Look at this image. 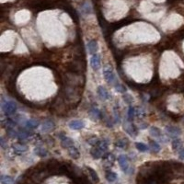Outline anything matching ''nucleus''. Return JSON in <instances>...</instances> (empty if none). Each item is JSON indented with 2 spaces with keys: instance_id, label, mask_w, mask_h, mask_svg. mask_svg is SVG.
<instances>
[{
  "instance_id": "obj_1",
  "label": "nucleus",
  "mask_w": 184,
  "mask_h": 184,
  "mask_svg": "<svg viewBox=\"0 0 184 184\" xmlns=\"http://www.w3.org/2000/svg\"><path fill=\"white\" fill-rule=\"evenodd\" d=\"M85 62H81V60L75 61V62H72L66 65V69L68 72L73 73V74H81L83 70H85Z\"/></svg>"
},
{
  "instance_id": "obj_2",
  "label": "nucleus",
  "mask_w": 184,
  "mask_h": 184,
  "mask_svg": "<svg viewBox=\"0 0 184 184\" xmlns=\"http://www.w3.org/2000/svg\"><path fill=\"white\" fill-rule=\"evenodd\" d=\"M103 76H104V79L105 81L108 83V84H113L116 80V78H115V75H114V72H113V69L111 65H105L104 69H103Z\"/></svg>"
},
{
  "instance_id": "obj_3",
  "label": "nucleus",
  "mask_w": 184,
  "mask_h": 184,
  "mask_svg": "<svg viewBox=\"0 0 184 184\" xmlns=\"http://www.w3.org/2000/svg\"><path fill=\"white\" fill-rule=\"evenodd\" d=\"M17 110H18L17 105L13 101H6L2 103V111H4L6 115H7V116L14 114L17 111Z\"/></svg>"
},
{
  "instance_id": "obj_4",
  "label": "nucleus",
  "mask_w": 184,
  "mask_h": 184,
  "mask_svg": "<svg viewBox=\"0 0 184 184\" xmlns=\"http://www.w3.org/2000/svg\"><path fill=\"white\" fill-rule=\"evenodd\" d=\"M118 162L119 165L121 167V168L122 170L124 173H128L129 172V163H128V157L125 155H121L118 157Z\"/></svg>"
},
{
  "instance_id": "obj_5",
  "label": "nucleus",
  "mask_w": 184,
  "mask_h": 184,
  "mask_svg": "<svg viewBox=\"0 0 184 184\" xmlns=\"http://www.w3.org/2000/svg\"><path fill=\"white\" fill-rule=\"evenodd\" d=\"M60 140H61V143H62V147L68 149L69 147H71L74 145V141L71 139V138L67 137L66 135H65L63 133H60L58 134Z\"/></svg>"
},
{
  "instance_id": "obj_6",
  "label": "nucleus",
  "mask_w": 184,
  "mask_h": 184,
  "mask_svg": "<svg viewBox=\"0 0 184 184\" xmlns=\"http://www.w3.org/2000/svg\"><path fill=\"white\" fill-rule=\"evenodd\" d=\"M90 65L94 70H98L101 68V55H97V53L92 55L90 58Z\"/></svg>"
},
{
  "instance_id": "obj_7",
  "label": "nucleus",
  "mask_w": 184,
  "mask_h": 184,
  "mask_svg": "<svg viewBox=\"0 0 184 184\" xmlns=\"http://www.w3.org/2000/svg\"><path fill=\"white\" fill-rule=\"evenodd\" d=\"M88 50L90 55H95L98 50V44L96 40H90L88 42Z\"/></svg>"
},
{
  "instance_id": "obj_8",
  "label": "nucleus",
  "mask_w": 184,
  "mask_h": 184,
  "mask_svg": "<svg viewBox=\"0 0 184 184\" xmlns=\"http://www.w3.org/2000/svg\"><path fill=\"white\" fill-rule=\"evenodd\" d=\"M55 122L51 120H46L42 122V132L44 133H47V132H50L52 131V129H55Z\"/></svg>"
},
{
  "instance_id": "obj_9",
  "label": "nucleus",
  "mask_w": 184,
  "mask_h": 184,
  "mask_svg": "<svg viewBox=\"0 0 184 184\" xmlns=\"http://www.w3.org/2000/svg\"><path fill=\"white\" fill-rule=\"evenodd\" d=\"M69 127L73 130H80L85 127V122L79 120H74L69 122Z\"/></svg>"
},
{
  "instance_id": "obj_10",
  "label": "nucleus",
  "mask_w": 184,
  "mask_h": 184,
  "mask_svg": "<svg viewBox=\"0 0 184 184\" xmlns=\"http://www.w3.org/2000/svg\"><path fill=\"white\" fill-rule=\"evenodd\" d=\"M124 128L130 135H136L137 134V130L133 124H130V122L126 121L124 124Z\"/></svg>"
},
{
  "instance_id": "obj_11",
  "label": "nucleus",
  "mask_w": 184,
  "mask_h": 184,
  "mask_svg": "<svg viewBox=\"0 0 184 184\" xmlns=\"http://www.w3.org/2000/svg\"><path fill=\"white\" fill-rule=\"evenodd\" d=\"M12 148L14 150V152L18 155H21L22 153H24L28 150L27 145L25 144H14L12 145Z\"/></svg>"
},
{
  "instance_id": "obj_12",
  "label": "nucleus",
  "mask_w": 184,
  "mask_h": 184,
  "mask_svg": "<svg viewBox=\"0 0 184 184\" xmlns=\"http://www.w3.org/2000/svg\"><path fill=\"white\" fill-rule=\"evenodd\" d=\"M166 130H167V132L170 134L171 136H173V138H176L177 136H179L180 134V133H181L180 128L175 127V126H171V125H167L166 127Z\"/></svg>"
},
{
  "instance_id": "obj_13",
  "label": "nucleus",
  "mask_w": 184,
  "mask_h": 184,
  "mask_svg": "<svg viewBox=\"0 0 184 184\" xmlns=\"http://www.w3.org/2000/svg\"><path fill=\"white\" fill-rule=\"evenodd\" d=\"M97 92H98V95L101 97V99H108L110 98V95H109V92L104 87L102 86H99L97 89Z\"/></svg>"
},
{
  "instance_id": "obj_14",
  "label": "nucleus",
  "mask_w": 184,
  "mask_h": 184,
  "mask_svg": "<svg viewBox=\"0 0 184 184\" xmlns=\"http://www.w3.org/2000/svg\"><path fill=\"white\" fill-rule=\"evenodd\" d=\"M90 154H91L92 157H93V158L98 159V158H101L102 157L103 152H102V150L99 148V147H93V148L90 150Z\"/></svg>"
},
{
  "instance_id": "obj_15",
  "label": "nucleus",
  "mask_w": 184,
  "mask_h": 184,
  "mask_svg": "<svg viewBox=\"0 0 184 184\" xmlns=\"http://www.w3.org/2000/svg\"><path fill=\"white\" fill-rule=\"evenodd\" d=\"M68 154H69V156H70L72 158H74V159H78V157H79V151H78V149L76 148L75 145H73V147H69L68 149Z\"/></svg>"
},
{
  "instance_id": "obj_16",
  "label": "nucleus",
  "mask_w": 184,
  "mask_h": 184,
  "mask_svg": "<svg viewBox=\"0 0 184 184\" xmlns=\"http://www.w3.org/2000/svg\"><path fill=\"white\" fill-rule=\"evenodd\" d=\"M40 125V121L38 120H35V119H30V120H28L26 121V127L28 129H36L38 126Z\"/></svg>"
},
{
  "instance_id": "obj_17",
  "label": "nucleus",
  "mask_w": 184,
  "mask_h": 184,
  "mask_svg": "<svg viewBox=\"0 0 184 184\" xmlns=\"http://www.w3.org/2000/svg\"><path fill=\"white\" fill-rule=\"evenodd\" d=\"M105 177L107 179V180H108L109 182H113L117 180V175L115 172L113 171H111V170H108V171H106V175H105Z\"/></svg>"
},
{
  "instance_id": "obj_18",
  "label": "nucleus",
  "mask_w": 184,
  "mask_h": 184,
  "mask_svg": "<svg viewBox=\"0 0 184 184\" xmlns=\"http://www.w3.org/2000/svg\"><path fill=\"white\" fill-rule=\"evenodd\" d=\"M87 170H88V173L90 175L92 180H93L94 182H96V183H98L99 181V179H98V176L97 172L93 170V168L88 167H87Z\"/></svg>"
},
{
  "instance_id": "obj_19",
  "label": "nucleus",
  "mask_w": 184,
  "mask_h": 184,
  "mask_svg": "<svg viewBox=\"0 0 184 184\" xmlns=\"http://www.w3.org/2000/svg\"><path fill=\"white\" fill-rule=\"evenodd\" d=\"M30 135H32V133L29 132V131H27L25 129H22L19 132V135L18 137L19 139H27L28 137H29Z\"/></svg>"
},
{
  "instance_id": "obj_20",
  "label": "nucleus",
  "mask_w": 184,
  "mask_h": 184,
  "mask_svg": "<svg viewBox=\"0 0 184 184\" xmlns=\"http://www.w3.org/2000/svg\"><path fill=\"white\" fill-rule=\"evenodd\" d=\"M34 152H35V154H36L37 156H39V157H44L47 156V154H48V153H47V150L44 149V148H42V147H35Z\"/></svg>"
},
{
  "instance_id": "obj_21",
  "label": "nucleus",
  "mask_w": 184,
  "mask_h": 184,
  "mask_svg": "<svg viewBox=\"0 0 184 184\" xmlns=\"http://www.w3.org/2000/svg\"><path fill=\"white\" fill-rule=\"evenodd\" d=\"M81 7H82V10L85 12L86 14H90L92 13V7H91V5L88 1H85L82 5H81Z\"/></svg>"
},
{
  "instance_id": "obj_22",
  "label": "nucleus",
  "mask_w": 184,
  "mask_h": 184,
  "mask_svg": "<svg viewBox=\"0 0 184 184\" xmlns=\"http://www.w3.org/2000/svg\"><path fill=\"white\" fill-rule=\"evenodd\" d=\"M149 134L153 137H159V136H161V131H160V130L157 127H155V126H152L150 128Z\"/></svg>"
},
{
  "instance_id": "obj_23",
  "label": "nucleus",
  "mask_w": 184,
  "mask_h": 184,
  "mask_svg": "<svg viewBox=\"0 0 184 184\" xmlns=\"http://www.w3.org/2000/svg\"><path fill=\"white\" fill-rule=\"evenodd\" d=\"M0 180H1V183L2 184H13L14 180L13 178H11L10 176H4L2 175L0 177Z\"/></svg>"
},
{
  "instance_id": "obj_24",
  "label": "nucleus",
  "mask_w": 184,
  "mask_h": 184,
  "mask_svg": "<svg viewBox=\"0 0 184 184\" xmlns=\"http://www.w3.org/2000/svg\"><path fill=\"white\" fill-rule=\"evenodd\" d=\"M135 145H136V148L140 152H147L149 149V147H147V145L145 144H144V143H136Z\"/></svg>"
},
{
  "instance_id": "obj_25",
  "label": "nucleus",
  "mask_w": 184,
  "mask_h": 184,
  "mask_svg": "<svg viewBox=\"0 0 184 184\" xmlns=\"http://www.w3.org/2000/svg\"><path fill=\"white\" fill-rule=\"evenodd\" d=\"M136 115V111H135V109L134 107H130L129 108V111H128V120L133 121L134 119V116Z\"/></svg>"
},
{
  "instance_id": "obj_26",
  "label": "nucleus",
  "mask_w": 184,
  "mask_h": 184,
  "mask_svg": "<svg viewBox=\"0 0 184 184\" xmlns=\"http://www.w3.org/2000/svg\"><path fill=\"white\" fill-rule=\"evenodd\" d=\"M115 90H116L117 92H119V93H122V94H124L125 92H126V88L124 86H122L121 84L120 83H116L115 84Z\"/></svg>"
},
{
  "instance_id": "obj_27",
  "label": "nucleus",
  "mask_w": 184,
  "mask_h": 184,
  "mask_svg": "<svg viewBox=\"0 0 184 184\" xmlns=\"http://www.w3.org/2000/svg\"><path fill=\"white\" fill-rule=\"evenodd\" d=\"M181 147V141L179 138H176V139L172 142V148L173 150H179Z\"/></svg>"
},
{
  "instance_id": "obj_28",
  "label": "nucleus",
  "mask_w": 184,
  "mask_h": 184,
  "mask_svg": "<svg viewBox=\"0 0 184 184\" xmlns=\"http://www.w3.org/2000/svg\"><path fill=\"white\" fill-rule=\"evenodd\" d=\"M150 147H151L152 151L155 152V153H157L160 150V145L158 144V143H157L155 141H151L150 142Z\"/></svg>"
},
{
  "instance_id": "obj_29",
  "label": "nucleus",
  "mask_w": 184,
  "mask_h": 184,
  "mask_svg": "<svg viewBox=\"0 0 184 184\" xmlns=\"http://www.w3.org/2000/svg\"><path fill=\"white\" fill-rule=\"evenodd\" d=\"M89 112L92 114V115H94V116L96 117V118H98V119H101L102 116H101V111H99L98 109H97V108H92V109H90V111H89Z\"/></svg>"
},
{
  "instance_id": "obj_30",
  "label": "nucleus",
  "mask_w": 184,
  "mask_h": 184,
  "mask_svg": "<svg viewBox=\"0 0 184 184\" xmlns=\"http://www.w3.org/2000/svg\"><path fill=\"white\" fill-rule=\"evenodd\" d=\"M97 147L101 148L103 153H105L107 151V149H108V143H107L106 140H102V141L99 142V144L97 145Z\"/></svg>"
},
{
  "instance_id": "obj_31",
  "label": "nucleus",
  "mask_w": 184,
  "mask_h": 184,
  "mask_svg": "<svg viewBox=\"0 0 184 184\" xmlns=\"http://www.w3.org/2000/svg\"><path fill=\"white\" fill-rule=\"evenodd\" d=\"M6 134L9 136L12 137V138H15V137H18L19 135V132H16L13 128H7L6 130Z\"/></svg>"
},
{
  "instance_id": "obj_32",
  "label": "nucleus",
  "mask_w": 184,
  "mask_h": 184,
  "mask_svg": "<svg viewBox=\"0 0 184 184\" xmlns=\"http://www.w3.org/2000/svg\"><path fill=\"white\" fill-rule=\"evenodd\" d=\"M126 144H127V141L124 140V139H122V140H118L116 143H115V145L120 148H125L126 147Z\"/></svg>"
},
{
  "instance_id": "obj_33",
  "label": "nucleus",
  "mask_w": 184,
  "mask_h": 184,
  "mask_svg": "<svg viewBox=\"0 0 184 184\" xmlns=\"http://www.w3.org/2000/svg\"><path fill=\"white\" fill-rule=\"evenodd\" d=\"M122 98H124V102H126L127 104H131V103L133 102V101H134L133 97H132L131 95L127 94V93L124 94V96H122Z\"/></svg>"
},
{
  "instance_id": "obj_34",
  "label": "nucleus",
  "mask_w": 184,
  "mask_h": 184,
  "mask_svg": "<svg viewBox=\"0 0 184 184\" xmlns=\"http://www.w3.org/2000/svg\"><path fill=\"white\" fill-rule=\"evenodd\" d=\"M0 144H1V147L2 148H6V141L4 140V137H1L0 138Z\"/></svg>"
},
{
  "instance_id": "obj_35",
  "label": "nucleus",
  "mask_w": 184,
  "mask_h": 184,
  "mask_svg": "<svg viewBox=\"0 0 184 184\" xmlns=\"http://www.w3.org/2000/svg\"><path fill=\"white\" fill-rule=\"evenodd\" d=\"M179 157H180V159H184V148H182L181 150H180V154H179Z\"/></svg>"
}]
</instances>
